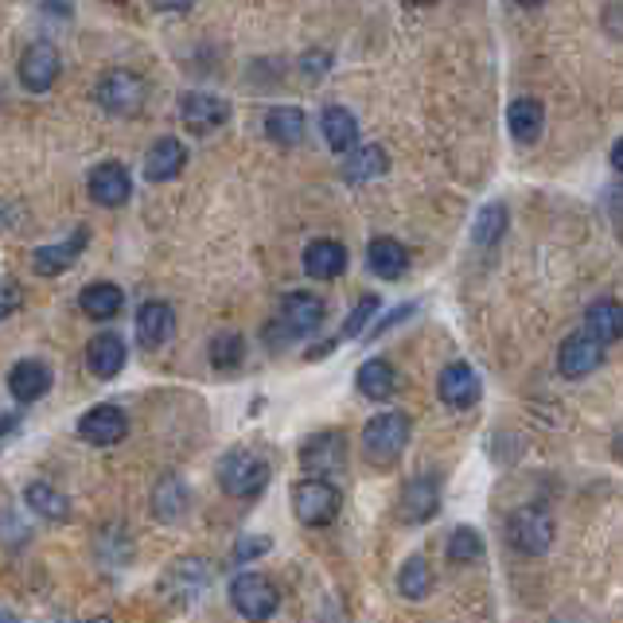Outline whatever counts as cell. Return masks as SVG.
Returning <instances> with one entry per match:
<instances>
[{"label":"cell","mask_w":623,"mask_h":623,"mask_svg":"<svg viewBox=\"0 0 623 623\" xmlns=\"http://www.w3.org/2000/svg\"><path fill=\"white\" fill-rule=\"evenodd\" d=\"M410 429H413L410 418L398 413V410L370 418L367 429H363V456H367L375 468H390V464L405 453V444H410Z\"/></svg>","instance_id":"6da1fadb"},{"label":"cell","mask_w":623,"mask_h":623,"mask_svg":"<svg viewBox=\"0 0 623 623\" xmlns=\"http://www.w3.org/2000/svg\"><path fill=\"white\" fill-rule=\"evenodd\" d=\"M219 483H222V491L234 499H257L265 491V483H269V464H265L257 453L234 448V453L222 456Z\"/></svg>","instance_id":"7a4b0ae2"},{"label":"cell","mask_w":623,"mask_h":623,"mask_svg":"<svg viewBox=\"0 0 623 623\" xmlns=\"http://www.w3.org/2000/svg\"><path fill=\"white\" fill-rule=\"evenodd\" d=\"M231 604L238 608V615H246L249 623H262L281 608V589H277L265 572H238L231 585Z\"/></svg>","instance_id":"3957f363"},{"label":"cell","mask_w":623,"mask_h":623,"mask_svg":"<svg viewBox=\"0 0 623 623\" xmlns=\"http://www.w3.org/2000/svg\"><path fill=\"white\" fill-rule=\"evenodd\" d=\"M292 507H297V519L304 526H327L340 514L343 496L332 479H300L297 491H292Z\"/></svg>","instance_id":"277c9868"},{"label":"cell","mask_w":623,"mask_h":623,"mask_svg":"<svg viewBox=\"0 0 623 623\" xmlns=\"http://www.w3.org/2000/svg\"><path fill=\"white\" fill-rule=\"evenodd\" d=\"M507 534H511V546L526 557H538L554 546V519H549L542 507H519V511L507 519Z\"/></svg>","instance_id":"5b68a950"},{"label":"cell","mask_w":623,"mask_h":623,"mask_svg":"<svg viewBox=\"0 0 623 623\" xmlns=\"http://www.w3.org/2000/svg\"><path fill=\"white\" fill-rule=\"evenodd\" d=\"M94 98L105 113H118V118H133V113L145 105V82L133 70H110L102 75V82L94 86Z\"/></svg>","instance_id":"8992f818"},{"label":"cell","mask_w":623,"mask_h":623,"mask_svg":"<svg viewBox=\"0 0 623 623\" xmlns=\"http://www.w3.org/2000/svg\"><path fill=\"white\" fill-rule=\"evenodd\" d=\"M343 464H347V444H343L340 433L308 436V441L300 444V468H304L312 479L340 476Z\"/></svg>","instance_id":"52a82bcc"},{"label":"cell","mask_w":623,"mask_h":623,"mask_svg":"<svg viewBox=\"0 0 623 623\" xmlns=\"http://www.w3.org/2000/svg\"><path fill=\"white\" fill-rule=\"evenodd\" d=\"M277 324H281L285 340L316 332V327L324 324V300H320L316 292H289V297L281 300V316H277Z\"/></svg>","instance_id":"ba28073f"},{"label":"cell","mask_w":623,"mask_h":623,"mask_svg":"<svg viewBox=\"0 0 623 623\" xmlns=\"http://www.w3.org/2000/svg\"><path fill=\"white\" fill-rule=\"evenodd\" d=\"M59 52H55V43L40 40L32 43L24 52V59H20V82H24V90H32V94H47L55 86V78H59Z\"/></svg>","instance_id":"9c48e42d"},{"label":"cell","mask_w":623,"mask_h":623,"mask_svg":"<svg viewBox=\"0 0 623 623\" xmlns=\"http://www.w3.org/2000/svg\"><path fill=\"white\" fill-rule=\"evenodd\" d=\"M125 433H129V418L118 405H94V410L82 413V421H78V436L86 444H98V448H110V444L125 441Z\"/></svg>","instance_id":"30bf717a"},{"label":"cell","mask_w":623,"mask_h":623,"mask_svg":"<svg viewBox=\"0 0 623 623\" xmlns=\"http://www.w3.org/2000/svg\"><path fill=\"white\" fill-rule=\"evenodd\" d=\"M600 359H604V347H600L589 332H577V335H569V340L561 343L557 370H561L565 378H585V375H592V370L600 367Z\"/></svg>","instance_id":"8fae6325"},{"label":"cell","mask_w":623,"mask_h":623,"mask_svg":"<svg viewBox=\"0 0 623 623\" xmlns=\"http://www.w3.org/2000/svg\"><path fill=\"white\" fill-rule=\"evenodd\" d=\"M86 242H90V231H86V226H78V231L70 234L67 242H55V246H40V249L32 254L35 274H40V277H59V274H67L70 265H75L78 257H82Z\"/></svg>","instance_id":"7c38bea8"},{"label":"cell","mask_w":623,"mask_h":623,"mask_svg":"<svg viewBox=\"0 0 623 623\" xmlns=\"http://www.w3.org/2000/svg\"><path fill=\"white\" fill-rule=\"evenodd\" d=\"M180 118L191 133H214L219 125H226L231 105L214 94H183L180 98Z\"/></svg>","instance_id":"4fadbf2b"},{"label":"cell","mask_w":623,"mask_h":623,"mask_svg":"<svg viewBox=\"0 0 623 623\" xmlns=\"http://www.w3.org/2000/svg\"><path fill=\"white\" fill-rule=\"evenodd\" d=\"M52 382H55V375H52V367L47 363H40V359H20L16 367L9 370V393L16 398V402H40L43 393L52 390Z\"/></svg>","instance_id":"5bb4252c"},{"label":"cell","mask_w":623,"mask_h":623,"mask_svg":"<svg viewBox=\"0 0 623 623\" xmlns=\"http://www.w3.org/2000/svg\"><path fill=\"white\" fill-rule=\"evenodd\" d=\"M171 332H176V312H171V304H164V300H145L137 312V343L148 351L164 347V343L171 340Z\"/></svg>","instance_id":"9a60e30c"},{"label":"cell","mask_w":623,"mask_h":623,"mask_svg":"<svg viewBox=\"0 0 623 623\" xmlns=\"http://www.w3.org/2000/svg\"><path fill=\"white\" fill-rule=\"evenodd\" d=\"M129 191H133V180H129L125 164L105 160V164H98V168L90 171V199H94V203L121 207L129 199Z\"/></svg>","instance_id":"2e32d148"},{"label":"cell","mask_w":623,"mask_h":623,"mask_svg":"<svg viewBox=\"0 0 623 623\" xmlns=\"http://www.w3.org/2000/svg\"><path fill=\"white\" fill-rule=\"evenodd\" d=\"M125 340L113 332H102L90 340V347H86V367H90V375L94 378H118L121 370H125Z\"/></svg>","instance_id":"e0dca14e"},{"label":"cell","mask_w":623,"mask_h":623,"mask_svg":"<svg viewBox=\"0 0 623 623\" xmlns=\"http://www.w3.org/2000/svg\"><path fill=\"white\" fill-rule=\"evenodd\" d=\"M441 398L444 405L453 410H468V405L479 402V378L468 363H453V367L441 370Z\"/></svg>","instance_id":"ac0fdd59"},{"label":"cell","mask_w":623,"mask_h":623,"mask_svg":"<svg viewBox=\"0 0 623 623\" xmlns=\"http://www.w3.org/2000/svg\"><path fill=\"white\" fill-rule=\"evenodd\" d=\"M183 164H188V148H183L176 137H160L145 156V176L153 183H168L180 176Z\"/></svg>","instance_id":"d6986e66"},{"label":"cell","mask_w":623,"mask_h":623,"mask_svg":"<svg viewBox=\"0 0 623 623\" xmlns=\"http://www.w3.org/2000/svg\"><path fill=\"white\" fill-rule=\"evenodd\" d=\"M367 265H370V274L382 277V281H398V277H405V269H410V249L398 238H375L367 249Z\"/></svg>","instance_id":"ffe728a7"},{"label":"cell","mask_w":623,"mask_h":623,"mask_svg":"<svg viewBox=\"0 0 623 623\" xmlns=\"http://www.w3.org/2000/svg\"><path fill=\"white\" fill-rule=\"evenodd\" d=\"M441 507V487L433 476H418L402 491V519L405 522H429Z\"/></svg>","instance_id":"44dd1931"},{"label":"cell","mask_w":623,"mask_h":623,"mask_svg":"<svg viewBox=\"0 0 623 623\" xmlns=\"http://www.w3.org/2000/svg\"><path fill=\"white\" fill-rule=\"evenodd\" d=\"M347 269V249L332 238H320L304 249V274L316 277V281H335V277Z\"/></svg>","instance_id":"7402d4cb"},{"label":"cell","mask_w":623,"mask_h":623,"mask_svg":"<svg viewBox=\"0 0 623 623\" xmlns=\"http://www.w3.org/2000/svg\"><path fill=\"white\" fill-rule=\"evenodd\" d=\"M585 332H589L600 347L623 340V304L620 300H608V297L597 300V304L585 312Z\"/></svg>","instance_id":"603a6c76"},{"label":"cell","mask_w":623,"mask_h":623,"mask_svg":"<svg viewBox=\"0 0 623 623\" xmlns=\"http://www.w3.org/2000/svg\"><path fill=\"white\" fill-rule=\"evenodd\" d=\"M320 129H324L327 145L332 153H355V141H359V121L355 113L343 110V105H327L324 118H320Z\"/></svg>","instance_id":"cb8c5ba5"},{"label":"cell","mask_w":623,"mask_h":623,"mask_svg":"<svg viewBox=\"0 0 623 623\" xmlns=\"http://www.w3.org/2000/svg\"><path fill=\"white\" fill-rule=\"evenodd\" d=\"M304 129H308V118L304 110H297V105H277V110L265 113V133H269V141H277V145H300L304 141Z\"/></svg>","instance_id":"d4e9b609"},{"label":"cell","mask_w":623,"mask_h":623,"mask_svg":"<svg viewBox=\"0 0 623 623\" xmlns=\"http://www.w3.org/2000/svg\"><path fill=\"white\" fill-rule=\"evenodd\" d=\"M78 308H82L90 320H113L125 308V292L110 281H98V285H86L82 297H78Z\"/></svg>","instance_id":"484cf974"},{"label":"cell","mask_w":623,"mask_h":623,"mask_svg":"<svg viewBox=\"0 0 623 623\" xmlns=\"http://www.w3.org/2000/svg\"><path fill=\"white\" fill-rule=\"evenodd\" d=\"M355 382H359L363 398L382 402V398H390V393L398 390V370H393V363H386V359H367L359 367V375H355Z\"/></svg>","instance_id":"4316f807"},{"label":"cell","mask_w":623,"mask_h":623,"mask_svg":"<svg viewBox=\"0 0 623 623\" xmlns=\"http://www.w3.org/2000/svg\"><path fill=\"white\" fill-rule=\"evenodd\" d=\"M386 168H390V156H386V148L363 145V148H355V153H351L347 164H343V180H347V183H367V180L386 176Z\"/></svg>","instance_id":"83f0119b"},{"label":"cell","mask_w":623,"mask_h":623,"mask_svg":"<svg viewBox=\"0 0 623 623\" xmlns=\"http://www.w3.org/2000/svg\"><path fill=\"white\" fill-rule=\"evenodd\" d=\"M24 503L47 522H67L70 519L67 496H63V491H55L52 483H43V479H35V483L24 487Z\"/></svg>","instance_id":"f1b7e54d"},{"label":"cell","mask_w":623,"mask_h":623,"mask_svg":"<svg viewBox=\"0 0 623 623\" xmlns=\"http://www.w3.org/2000/svg\"><path fill=\"white\" fill-rule=\"evenodd\" d=\"M507 125H511V133L519 141H538L542 125H546V110H542V102H534V98H519V102H511V110H507Z\"/></svg>","instance_id":"f546056e"},{"label":"cell","mask_w":623,"mask_h":623,"mask_svg":"<svg viewBox=\"0 0 623 623\" xmlns=\"http://www.w3.org/2000/svg\"><path fill=\"white\" fill-rule=\"evenodd\" d=\"M153 511H156V519H164V522L183 519V511H188V487H183L180 476H164L160 483H156Z\"/></svg>","instance_id":"4dcf8cb0"},{"label":"cell","mask_w":623,"mask_h":623,"mask_svg":"<svg viewBox=\"0 0 623 623\" xmlns=\"http://www.w3.org/2000/svg\"><path fill=\"white\" fill-rule=\"evenodd\" d=\"M398 589H402L405 600H425L433 592V572H429L425 557H410L398 572Z\"/></svg>","instance_id":"1f68e13d"},{"label":"cell","mask_w":623,"mask_h":623,"mask_svg":"<svg viewBox=\"0 0 623 623\" xmlns=\"http://www.w3.org/2000/svg\"><path fill=\"white\" fill-rule=\"evenodd\" d=\"M503 234H507V207L487 203L483 211H479L476 226H471V242H476V246H496Z\"/></svg>","instance_id":"d6a6232c"},{"label":"cell","mask_w":623,"mask_h":623,"mask_svg":"<svg viewBox=\"0 0 623 623\" xmlns=\"http://www.w3.org/2000/svg\"><path fill=\"white\" fill-rule=\"evenodd\" d=\"M479 554H483V538H479V530L456 526V530H453V538H448V561L468 565V561H476Z\"/></svg>","instance_id":"836d02e7"},{"label":"cell","mask_w":623,"mask_h":623,"mask_svg":"<svg viewBox=\"0 0 623 623\" xmlns=\"http://www.w3.org/2000/svg\"><path fill=\"white\" fill-rule=\"evenodd\" d=\"M242 355H246V343H242V335L234 332H222L211 340V363L219 370H234L242 363Z\"/></svg>","instance_id":"e575fe53"},{"label":"cell","mask_w":623,"mask_h":623,"mask_svg":"<svg viewBox=\"0 0 623 623\" xmlns=\"http://www.w3.org/2000/svg\"><path fill=\"white\" fill-rule=\"evenodd\" d=\"M375 312H378V297H363L359 308H355V312L347 316V324H343V335H347V340H359V335L367 332L370 320H375Z\"/></svg>","instance_id":"d590c367"},{"label":"cell","mask_w":623,"mask_h":623,"mask_svg":"<svg viewBox=\"0 0 623 623\" xmlns=\"http://www.w3.org/2000/svg\"><path fill=\"white\" fill-rule=\"evenodd\" d=\"M269 546H274L269 538H242L238 546H234V561H254V557L269 554Z\"/></svg>","instance_id":"8d00e7d4"},{"label":"cell","mask_w":623,"mask_h":623,"mask_svg":"<svg viewBox=\"0 0 623 623\" xmlns=\"http://www.w3.org/2000/svg\"><path fill=\"white\" fill-rule=\"evenodd\" d=\"M16 304H20L16 281H12V277H0V320H9L12 312H16Z\"/></svg>","instance_id":"74e56055"},{"label":"cell","mask_w":623,"mask_h":623,"mask_svg":"<svg viewBox=\"0 0 623 623\" xmlns=\"http://www.w3.org/2000/svg\"><path fill=\"white\" fill-rule=\"evenodd\" d=\"M410 312H413V304H402V308H398V312H390V316H386V320H378V324H375V332H370V335H382V332H390V327H393V324H402V320L410 316Z\"/></svg>","instance_id":"f35d334b"},{"label":"cell","mask_w":623,"mask_h":623,"mask_svg":"<svg viewBox=\"0 0 623 623\" xmlns=\"http://www.w3.org/2000/svg\"><path fill=\"white\" fill-rule=\"evenodd\" d=\"M153 9L156 12H188L191 0H153Z\"/></svg>","instance_id":"ab89813d"},{"label":"cell","mask_w":623,"mask_h":623,"mask_svg":"<svg viewBox=\"0 0 623 623\" xmlns=\"http://www.w3.org/2000/svg\"><path fill=\"white\" fill-rule=\"evenodd\" d=\"M304 70H308V75H324V70H327V55H308Z\"/></svg>","instance_id":"60d3db41"},{"label":"cell","mask_w":623,"mask_h":623,"mask_svg":"<svg viewBox=\"0 0 623 623\" xmlns=\"http://www.w3.org/2000/svg\"><path fill=\"white\" fill-rule=\"evenodd\" d=\"M12 429H16V413H0V441H4Z\"/></svg>","instance_id":"b9f144b4"},{"label":"cell","mask_w":623,"mask_h":623,"mask_svg":"<svg viewBox=\"0 0 623 623\" xmlns=\"http://www.w3.org/2000/svg\"><path fill=\"white\" fill-rule=\"evenodd\" d=\"M612 168H615V171H620V176H623V137L615 141V148H612Z\"/></svg>","instance_id":"7bdbcfd3"},{"label":"cell","mask_w":623,"mask_h":623,"mask_svg":"<svg viewBox=\"0 0 623 623\" xmlns=\"http://www.w3.org/2000/svg\"><path fill=\"white\" fill-rule=\"evenodd\" d=\"M4 214H9V207H0V234L9 231V219H4Z\"/></svg>","instance_id":"ee69618b"},{"label":"cell","mask_w":623,"mask_h":623,"mask_svg":"<svg viewBox=\"0 0 623 623\" xmlns=\"http://www.w3.org/2000/svg\"><path fill=\"white\" fill-rule=\"evenodd\" d=\"M0 623H20V620L12 612H0Z\"/></svg>","instance_id":"f6af8a7d"},{"label":"cell","mask_w":623,"mask_h":623,"mask_svg":"<svg viewBox=\"0 0 623 623\" xmlns=\"http://www.w3.org/2000/svg\"><path fill=\"white\" fill-rule=\"evenodd\" d=\"M90 623H113V620H110V615H94Z\"/></svg>","instance_id":"bcb514c9"},{"label":"cell","mask_w":623,"mask_h":623,"mask_svg":"<svg viewBox=\"0 0 623 623\" xmlns=\"http://www.w3.org/2000/svg\"><path fill=\"white\" fill-rule=\"evenodd\" d=\"M519 4H526V9H534V4H542V0H519Z\"/></svg>","instance_id":"7dc6e473"},{"label":"cell","mask_w":623,"mask_h":623,"mask_svg":"<svg viewBox=\"0 0 623 623\" xmlns=\"http://www.w3.org/2000/svg\"><path fill=\"white\" fill-rule=\"evenodd\" d=\"M413 4H433V0H413Z\"/></svg>","instance_id":"c3c4849f"},{"label":"cell","mask_w":623,"mask_h":623,"mask_svg":"<svg viewBox=\"0 0 623 623\" xmlns=\"http://www.w3.org/2000/svg\"><path fill=\"white\" fill-rule=\"evenodd\" d=\"M113 4H125V0H113Z\"/></svg>","instance_id":"681fc988"}]
</instances>
